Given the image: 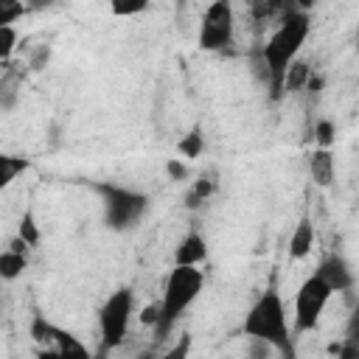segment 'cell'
<instances>
[{
    "mask_svg": "<svg viewBox=\"0 0 359 359\" xmlns=\"http://www.w3.org/2000/svg\"><path fill=\"white\" fill-rule=\"evenodd\" d=\"M157 314H160V311H157V303H151V306H146V309H143V314H140V323H146V325H154V323H157Z\"/></svg>",
    "mask_w": 359,
    "mask_h": 359,
    "instance_id": "obj_27",
    "label": "cell"
},
{
    "mask_svg": "<svg viewBox=\"0 0 359 359\" xmlns=\"http://www.w3.org/2000/svg\"><path fill=\"white\" fill-rule=\"evenodd\" d=\"M202 286H205V275L199 266H171L163 283V297L157 303V311H160L154 323L157 339L168 337V331L180 323V317L194 306Z\"/></svg>",
    "mask_w": 359,
    "mask_h": 359,
    "instance_id": "obj_3",
    "label": "cell"
},
{
    "mask_svg": "<svg viewBox=\"0 0 359 359\" xmlns=\"http://www.w3.org/2000/svg\"><path fill=\"white\" fill-rule=\"evenodd\" d=\"M202 149H205V137H202V129H199V126H194V129H191L188 135H182L180 143H177V151H180L185 160L199 157Z\"/></svg>",
    "mask_w": 359,
    "mask_h": 359,
    "instance_id": "obj_18",
    "label": "cell"
},
{
    "mask_svg": "<svg viewBox=\"0 0 359 359\" xmlns=\"http://www.w3.org/2000/svg\"><path fill=\"white\" fill-rule=\"evenodd\" d=\"M28 269V252H17L11 247L0 250V280H17Z\"/></svg>",
    "mask_w": 359,
    "mask_h": 359,
    "instance_id": "obj_16",
    "label": "cell"
},
{
    "mask_svg": "<svg viewBox=\"0 0 359 359\" xmlns=\"http://www.w3.org/2000/svg\"><path fill=\"white\" fill-rule=\"evenodd\" d=\"M208 258V241L199 230H188L177 250H174V266H199Z\"/></svg>",
    "mask_w": 359,
    "mask_h": 359,
    "instance_id": "obj_10",
    "label": "cell"
},
{
    "mask_svg": "<svg viewBox=\"0 0 359 359\" xmlns=\"http://www.w3.org/2000/svg\"><path fill=\"white\" fill-rule=\"evenodd\" d=\"M93 191L101 199L104 208V224L115 233H126L132 227L140 224V219L149 210V196L143 191H135L129 185L104 180V182H93Z\"/></svg>",
    "mask_w": 359,
    "mask_h": 359,
    "instance_id": "obj_4",
    "label": "cell"
},
{
    "mask_svg": "<svg viewBox=\"0 0 359 359\" xmlns=\"http://www.w3.org/2000/svg\"><path fill=\"white\" fill-rule=\"evenodd\" d=\"M314 275H317L331 292H351V289H353V269H351V264H348L342 255H337V252L325 255V258L317 264Z\"/></svg>",
    "mask_w": 359,
    "mask_h": 359,
    "instance_id": "obj_9",
    "label": "cell"
},
{
    "mask_svg": "<svg viewBox=\"0 0 359 359\" xmlns=\"http://www.w3.org/2000/svg\"><path fill=\"white\" fill-rule=\"evenodd\" d=\"M339 359H359V351H356V342L348 339L342 348H339Z\"/></svg>",
    "mask_w": 359,
    "mask_h": 359,
    "instance_id": "obj_28",
    "label": "cell"
},
{
    "mask_svg": "<svg viewBox=\"0 0 359 359\" xmlns=\"http://www.w3.org/2000/svg\"><path fill=\"white\" fill-rule=\"evenodd\" d=\"M314 247V224L309 216H303L297 222V227L292 230V238H289V255L292 258H306Z\"/></svg>",
    "mask_w": 359,
    "mask_h": 359,
    "instance_id": "obj_13",
    "label": "cell"
},
{
    "mask_svg": "<svg viewBox=\"0 0 359 359\" xmlns=\"http://www.w3.org/2000/svg\"><path fill=\"white\" fill-rule=\"evenodd\" d=\"M17 238H22L28 250H34V247L39 244V224H36L34 208H25V210H22L20 224H17Z\"/></svg>",
    "mask_w": 359,
    "mask_h": 359,
    "instance_id": "obj_17",
    "label": "cell"
},
{
    "mask_svg": "<svg viewBox=\"0 0 359 359\" xmlns=\"http://www.w3.org/2000/svg\"><path fill=\"white\" fill-rule=\"evenodd\" d=\"M25 14H28L25 3H20V0H0V28H11Z\"/></svg>",
    "mask_w": 359,
    "mask_h": 359,
    "instance_id": "obj_19",
    "label": "cell"
},
{
    "mask_svg": "<svg viewBox=\"0 0 359 359\" xmlns=\"http://www.w3.org/2000/svg\"><path fill=\"white\" fill-rule=\"evenodd\" d=\"M309 79H311V67H309V62L294 59V62L286 67L283 79H280V95H283V93H297V90H303V87L309 84Z\"/></svg>",
    "mask_w": 359,
    "mask_h": 359,
    "instance_id": "obj_15",
    "label": "cell"
},
{
    "mask_svg": "<svg viewBox=\"0 0 359 359\" xmlns=\"http://www.w3.org/2000/svg\"><path fill=\"white\" fill-rule=\"evenodd\" d=\"M137 359H154V353H149V351H143V353H140Z\"/></svg>",
    "mask_w": 359,
    "mask_h": 359,
    "instance_id": "obj_30",
    "label": "cell"
},
{
    "mask_svg": "<svg viewBox=\"0 0 359 359\" xmlns=\"http://www.w3.org/2000/svg\"><path fill=\"white\" fill-rule=\"evenodd\" d=\"M309 31H311V17H309V11L289 6V8H283V14L278 17L275 31H272L269 39L264 42L261 59H264V67H266L269 87H272L275 98L280 95V79H283L286 67H289L294 59H300V48L306 45Z\"/></svg>",
    "mask_w": 359,
    "mask_h": 359,
    "instance_id": "obj_1",
    "label": "cell"
},
{
    "mask_svg": "<svg viewBox=\"0 0 359 359\" xmlns=\"http://www.w3.org/2000/svg\"><path fill=\"white\" fill-rule=\"evenodd\" d=\"M241 331H244L247 339L266 342L283 359H294V337H292L286 303H283V297L275 286H269L266 292H261L252 300V306L244 314Z\"/></svg>",
    "mask_w": 359,
    "mask_h": 359,
    "instance_id": "obj_2",
    "label": "cell"
},
{
    "mask_svg": "<svg viewBox=\"0 0 359 359\" xmlns=\"http://www.w3.org/2000/svg\"><path fill=\"white\" fill-rule=\"evenodd\" d=\"M188 353H191V337L188 334H182L168 351H163L160 356H154V359H188Z\"/></svg>",
    "mask_w": 359,
    "mask_h": 359,
    "instance_id": "obj_24",
    "label": "cell"
},
{
    "mask_svg": "<svg viewBox=\"0 0 359 359\" xmlns=\"http://www.w3.org/2000/svg\"><path fill=\"white\" fill-rule=\"evenodd\" d=\"M17 42H20V34H17L14 25H11V28H0V62H3V65L11 62V56H14V50H17Z\"/></svg>",
    "mask_w": 359,
    "mask_h": 359,
    "instance_id": "obj_20",
    "label": "cell"
},
{
    "mask_svg": "<svg viewBox=\"0 0 359 359\" xmlns=\"http://www.w3.org/2000/svg\"><path fill=\"white\" fill-rule=\"evenodd\" d=\"M132 311H135V294L129 286L115 289L98 309V334H101V345L109 348H121L132 323Z\"/></svg>",
    "mask_w": 359,
    "mask_h": 359,
    "instance_id": "obj_5",
    "label": "cell"
},
{
    "mask_svg": "<svg viewBox=\"0 0 359 359\" xmlns=\"http://www.w3.org/2000/svg\"><path fill=\"white\" fill-rule=\"evenodd\" d=\"M22 67L20 65H6V70L0 73V112L11 109L17 104L20 90H22V76H25Z\"/></svg>",
    "mask_w": 359,
    "mask_h": 359,
    "instance_id": "obj_11",
    "label": "cell"
},
{
    "mask_svg": "<svg viewBox=\"0 0 359 359\" xmlns=\"http://www.w3.org/2000/svg\"><path fill=\"white\" fill-rule=\"evenodd\" d=\"M236 39V11L230 0H213L205 11H202V22H199V34H196V45L199 50L216 53V50H227Z\"/></svg>",
    "mask_w": 359,
    "mask_h": 359,
    "instance_id": "obj_6",
    "label": "cell"
},
{
    "mask_svg": "<svg viewBox=\"0 0 359 359\" xmlns=\"http://www.w3.org/2000/svg\"><path fill=\"white\" fill-rule=\"evenodd\" d=\"M149 8L146 0H121V3H112V14L115 17H135V14H143Z\"/></svg>",
    "mask_w": 359,
    "mask_h": 359,
    "instance_id": "obj_22",
    "label": "cell"
},
{
    "mask_svg": "<svg viewBox=\"0 0 359 359\" xmlns=\"http://www.w3.org/2000/svg\"><path fill=\"white\" fill-rule=\"evenodd\" d=\"M31 337L42 345H53V351H56V359H93L90 356V348L73 334V331H67V328H62V325H56L53 320H48L45 314H34V320H31Z\"/></svg>",
    "mask_w": 359,
    "mask_h": 359,
    "instance_id": "obj_8",
    "label": "cell"
},
{
    "mask_svg": "<svg viewBox=\"0 0 359 359\" xmlns=\"http://www.w3.org/2000/svg\"><path fill=\"white\" fill-rule=\"evenodd\" d=\"M165 171H168L171 180H185L188 177V168H185V163H180V157H171L165 163Z\"/></svg>",
    "mask_w": 359,
    "mask_h": 359,
    "instance_id": "obj_26",
    "label": "cell"
},
{
    "mask_svg": "<svg viewBox=\"0 0 359 359\" xmlns=\"http://www.w3.org/2000/svg\"><path fill=\"white\" fill-rule=\"evenodd\" d=\"M334 297V292L317 278V275H309L297 292H294V323H292V331L294 334H303V331H314L328 300Z\"/></svg>",
    "mask_w": 359,
    "mask_h": 359,
    "instance_id": "obj_7",
    "label": "cell"
},
{
    "mask_svg": "<svg viewBox=\"0 0 359 359\" xmlns=\"http://www.w3.org/2000/svg\"><path fill=\"white\" fill-rule=\"evenodd\" d=\"M50 59V48L48 45H39L36 48V53H34V59H28V65L25 67H31V70H39V67H45V62Z\"/></svg>",
    "mask_w": 359,
    "mask_h": 359,
    "instance_id": "obj_25",
    "label": "cell"
},
{
    "mask_svg": "<svg viewBox=\"0 0 359 359\" xmlns=\"http://www.w3.org/2000/svg\"><path fill=\"white\" fill-rule=\"evenodd\" d=\"M31 168V160L22 157V154H8V151H0V194L20 177Z\"/></svg>",
    "mask_w": 359,
    "mask_h": 359,
    "instance_id": "obj_14",
    "label": "cell"
},
{
    "mask_svg": "<svg viewBox=\"0 0 359 359\" xmlns=\"http://www.w3.org/2000/svg\"><path fill=\"white\" fill-rule=\"evenodd\" d=\"M210 191H213V182H210V180H196V182H194V188H191V191H188V196H185V199H188L185 205H188V208H196L202 199H208V196H210Z\"/></svg>",
    "mask_w": 359,
    "mask_h": 359,
    "instance_id": "obj_23",
    "label": "cell"
},
{
    "mask_svg": "<svg viewBox=\"0 0 359 359\" xmlns=\"http://www.w3.org/2000/svg\"><path fill=\"white\" fill-rule=\"evenodd\" d=\"M334 171H337V163L331 149H314L309 154V174L320 188H328L334 182Z\"/></svg>",
    "mask_w": 359,
    "mask_h": 359,
    "instance_id": "obj_12",
    "label": "cell"
},
{
    "mask_svg": "<svg viewBox=\"0 0 359 359\" xmlns=\"http://www.w3.org/2000/svg\"><path fill=\"white\" fill-rule=\"evenodd\" d=\"M36 359H56V351L53 348H39L36 351Z\"/></svg>",
    "mask_w": 359,
    "mask_h": 359,
    "instance_id": "obj_29",
    "label": "cell"
},
{
    "mask_svg": "<svg viewBox=\"0 0 359 359\" xmlns=\"http://www.w3.org/2000/svg\"><path fill=\"white\" fill-rule=\"evenodd\" d=\"M334 135H337V129H334V123L328 118H320L314 123V143H317V149H331Z\"/></svg>",
    "mask_w": 359,
    "mask_h": 359,
    "instance_id": "obj_21",
    "label": "cell"
}]
</instances>
